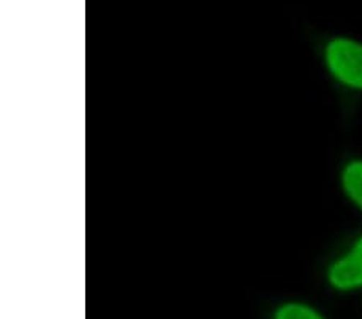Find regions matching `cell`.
Segmentation results:
<instances>
[{
    "instance_id": "4",
    "label": "cell",
    "mask_w": 362,
    "mask_h": 319,
    "mask_svg": "<svg viewBox=\"0 0 362 319\" xmlns=\"http://www.w3.org/2000/svg\"><path fill=\"white\" fill-rule=\"evenodd\" d=\"M276 319H322L316 311L308 308L305 305L290 303L280 308Z\"/></svg>"
},
{
    "instance_id": "2",
    "label": "cell",
    "mask_w": 362,
    "mask_h": 319,
    "mask_svg": "<svg viewBox=\"0 0 362 319\" xmlns=\"http://www.w3.org/2000/svg\"><path fill=\"white\" fill-rule=\"evenodd\" d=\"M329 279L337 289L362 287V237L354 243L351 252L335 261L330 268Z\"/></svg>"
},
{
    "instance_id": "1",
    "label": "cell",
    "mask_w": 362,
    "mask_h": 319,
    "mask_svg": "<svg viewBox=\"0 0 362 319\" xmlns=\"http://www.w3.org/2000/svg\"><path fill=\"white\" fill-rule=\"evenodd\" d=\"M325 62L332 74L353 89H362V44L351 39H334L325 49Z\"/></svg>"
},
{
    "instance_id": "3",
    "label": "cell",
    "mask_w": 362,
    "mask_h": 319,
    "mask_svg": "<svg viewBox=\"0 0 362 319\" xmlns=\"http://www.w3.org/2000/svg\"><path fill=\"white\" fill-rule=\"evenodd\" d=\"M343 187L349 199L362 210V161H351L343 171Z\"/></svg>"
}]
</instances>
